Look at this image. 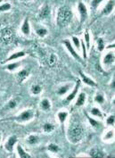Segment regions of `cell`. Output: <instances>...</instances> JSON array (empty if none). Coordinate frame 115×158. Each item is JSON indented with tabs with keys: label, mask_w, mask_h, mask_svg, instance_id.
Instances as JSON below:
<instances>
[{
	"label": "cell",
	"mask_w": 115,
	"mask_h": 158,
	"mask_svg": "<svg viewBox=\"0 0 115 158\" xmlns=\"http://www.w3.org/2000/svg\"><path fill=\"white\" fill-rule=\"evenodd\" d=\"M40 107L41 109H43L44 111H49L51 108V105L48 99H43L40 103Z\"/></svg>",
	"instance_id": "2e32d148"
},
{
	"label": "cell",
	"mask_w": 115,
	"mask_h": 158,
	"mask_svg": "<svg viewBox=\"0 0 115 158\" xmlns=\"http://www.w3.org/2000/svg\"><path fill=\"white\" fill-rule=\"evenodd\" d=\"M27 141L30 145H35V144H37L39 141V139H38V136H36V135H31V136H29V138H28Z\"/></svg>",
	"instance_id": "7402d4cb"
},
{
	"label": "cell",
	"mask_w": 115,
	"mask_h": 158,
	"mask_svg": "<svg viewBox=\"0 0 115 158\" xmlns=\"http://www.w3.org/2000/svg\"><path fill=\"white\" fill-rule=\"evenodd\" d=\"M87 119H88V121H89V122H90V124L92 125V126H94V127H98V122L96 121V120H94V119H91L90 117H88L87 116Z\"/></svg>",
	"instance_id": "8d00e7d4"
},
{
	"label": "cell",
	"mask_w": 115,
	"mask_h": 158,
	"mask_svg": "<svg viewBox=\"0 0 115 158\" xmlns=\"http://www.w3.org/2000/svg\"><path fill=\"white\" fill-rule=\"evenodd\" d=\"M85 40H86V47L89 48V47H90V37H89V33L87 30H86V32H85Z\"/></svg>",
	"instance_id": "836d02e7"
},
{
	"label": "cell",
	"mask_w": 115,
	"mask_h": 158,
	"mask_svg": "<svg viewBox=\"0 0 115 158\" xmlns=\"http://www.w3.org/2000/svg\"><path fill=\"white\" fill-rule=\"evenodd\" d=\"M50 15V7L48 5H45L38 14V18L39 20H45Z\"/></svg>",
	"instance_id": "52a82bcc"
},
{
	"label": "cell",
	"mask_w": 115,
	"mask_h": 158,
	"mask_svg": "<svg viewBox=\"0 0 115 158\" xmlns=\"http://www.w3.org/2000/svg\"><path fill=\"white\" fill-rule=\"evenodd\" d=\"M67 115L68 113L66 112H60L59 113H58V118H59V121L60 122H63V121H65V119L67 118Z\"/></svg>",
	"instance_id": "d4e9b609"
},
{
	"label": "cell",
	"mask_w": 115,
	"mask_h": 158,
	"mask_svg": "<svg viewBox=\"0 0 115 158\" xmlns=\"http://www.w3.org/2000/svg\"><path fill=\"white\" fill-rule=\"evenodd\" d=\"M81 45H82V49H83V56H84V58H86V47H85V43L82 41V42H81Z\"/></svg>",
	"instance_id": "ab89813d"
},
{
	"label": "cell",
	"mask_w": 115,
	"mask_h": 158,
	"mask_svg": "<svg viewBox=\"0 0 115 158\" xmlns=\"http://www.w3.org/2000/svg\"><path fill=\"white\" fill-rule=\"evenodd\" d=\"M71 19H72V12L71 11V9H69V7L62 6L59 8L57 13L56 22H57L58 26L60 28L66 27L71 22Z\"/></svg>",
	"instance_id": "6da1fadb"
},
{
	"label": "cell",
	"mask_w": 115,
	"mask_h": 158,
	"mask_svg": "<svg viewBox=\"0 0 115 158\" xmlns=\"http://www.w3.org/2000/svg\"><path fill=\"white\" fill-rule=\"evenodd\" d=\"M78 10L80 14V23H83L87 19V9L86 6L82 2H79L78 5Z\"/></svg>",
	"instance_id": "277c9868"
},
{
	"label": "cell",
	"mask_w": 115,
	"mask_h": 158,
	"mask_svg": "<svg viewBox=\"0 0 115 158\" xmlns=\"http://www.w3.org/2000/svg\"><path fill=\"white\" fill-rule=\"evenodd\" d=\"M17 151H18V155H19V156L21 158H29L30 157V156H29L28 153H26L23 148L21 147V146H18L17 147Z\"/></svg>",
	"instance_id": "d6986e66"
},
{
	"label": "cell",
	"mask_w": 115,
	"mask_h": 158,
	"mask_svg": "<svg viewBox=\"0 0 115 158\" xmlns=\"http://www.w3.org/2000/svg\"><path fill=\"white\" fill-rule=\"evenodd\" d=\"M55 130V126L52 124V123H45L44 124V130L46 131V132H51V131H53V130Z\"/></svg>",
	"instance_id": "cb8c5ba5"
},
{
	"label": "cell",
	"mask_w": 115,
	"mask_h": 158,
	"mask_svg": "<svg viewBox=\"0 0 115 158\" xmlns=\"http://www.w3.org/2000/svg\"><path fill=\"white\" fill-rule=\"evenodd\" d=\"M114 8V1L113 0H110L109 2H108V4H106V6H105V8L103 9V14H106V15H108V14H110L112 12H113V10Z\"/></svg>",
	"instance_id": "9c48e42d"
},
{
	"label": "cell",
	"mask_w": 115,
	"mask_h": 158,
	"mask_svg": "<svg viewBox=\"0 0 115 158\" xmlns=\"http://www.w3.org/2000/svg\"><path fill=\"white\" fill-rule=\"evenodd\" d=\"M37 34H38L39 37H45L48 34V30H47V29L45 28L38 29L37 30Z\"/></svg>",
	"instance_id": "4316f807"
},
{
	"label": "cell",
	"mask_w": 115,
	"mask_h": 158,
	"mask_svg": "<svg viewBox=\"0 0 115 158\" xmlns=\"http://www.w3.org/2000/svg\"><path fill=\"white\" fill-rule=\"evenodd\" d=\"M91 113H92V115H95V116L103 117V115H102V113L99 111V109H97V108H96V107H94V108L91 110Z\"/></svg>",
	"instance_id": "d6a6232c"
},
{
	"label": "cell",
	"mask_w": 115,
	"mask_h": 158,
	"mask_svg": "<svg viewBox=\"0 0 115 158\" xmlns=\"http://www.w3.org/2000/svg\"><path fill=\"white\" fill-rule=\"evenodd\" d=\"M72 40H73V43H74L75 47H78V48L80 47V41H79V39L78 38L73 37L72 38Z\"/></svg>",
	"instance_id": "74e56055"
},
{
	"label": "cell",
	"mask_w": 115,
	"mask_h": 158,
	"mask_svg": "<svg viewBox=\"0 0 115 158\" xmlns=\"http://www.w3.org/2000/svg\"><path fill=\"white\" fill-rule=\"evenodd\" d=\"M29 76V72L27 70H21V72H19L17 75H16V79L17 81L19 83H22L24 81V80Z\"/></svg>",
	"instance_id": "30bf717a"
},
{
	"label": "cell",
	"mask_w": 115,
	"mask_h": 158,
	"mask_svg": "<svg viewBox=\"0 0 115 158\" xmlns=\"http://www.w3.org/2000/svg\"><path fill=\"white\" fill-rule=\"evenodd\" d=\"M16 142H17V137H16V136H12V137H10L9 140H7V142L6 143V146H5L6 150L9 151V152H12L13 149L14 145L16 144Z\"/></svg>",
	"instance_id": "ba28073f"
},
{
	"label": "cell",
	"mask_w": 115,
	"mask_h": 158,
	"mask_svg": "<svg viewBox=\"0 0 115 158\" xmlns=\"http://www.w3.org/2000/svg\"><path fill=\"white\" fill-rule=\"evenodd\" d=\"M113 137V132L111 130V131H109V132L106 134L105 138V140H110V139H112Z\"/></svg>",
	"instance_id": "f35d334b"
},
{
	"label": "cell",
	"mask_w": 115,
	"mask_h": 158,
	"mask_svg": "<svg viewBox=\"0 0 115 158\" xmlns=\"http://www.w3.org/2000/svg\"><path fill=\"white\" fill-rule=\"evenodd\" d=\"M85 100H86V95L84 93H80L79 96L78 97V100L76 102L77 106H81L85 104Z\"/></svg>",
	"instance_id": "e0dca14e"
},
{
	"label": "cell",
	"mask_w": 115,
	"mask_h": 158,
	"mask_svg": "<svg viewBox=\"0 0 115 158\" xmlns=\"http://www.w3.org/2000/svg\"><path fill=\"white\" fill-rule=\"evenodd\" d=\"M14 38V32L13 29L6 27L1 30L0 31V42L4 45H10Z\"/></svg>",
	"instance_id": "3957f363"
},
{
	"label": "cell",
	"mask_w": 115,
	"mask_h": 158,
	"mask_svg": "<svg viewBox=\"0 0 115 158\" xmlns=\"http://www.w3.org/2000/svg\"><path fill=\"white\" fill-rule=\"evenodd\" d=\"M89 156H92V157H105V155L101 151V150H99V149H96V148H94V149H91V151H90V153H89Z\"/></svg>",
	"instance_id": "5bb4252c"
},
{
	"label": "cell",
	"mask_w": 115,
	"mask_h": 158,
	"mask_svg": "<svg viewBox=\"0 0 115 158\" xmlns=\"http://www.w3.org/2000/svg\"><path fill=\"white\" fill-rule=\"evenodd\" d=\"M41 90H42V88L39 85H33L31 87V92L34 95H38L41 92Z\"/></svg>",
	"instance_id": "603a6c76"
},
{
	"label": "cell",
	"mask_w": 115,
	"mask_h": 158,
	"mask_svg": "<svg viewBox=\"0 0 115 158\" xmlns=\"http://www.w3.org/2000/svg\"><path fill=\"white\" fill-rule=\"evenodd\" d=\"M107 124L108 125H114V115H111L108 119H107Z\"/></svg>",
	"instance_id": "d590c367"
},
{
	"label": "cell",
	"mask_w": 115,
	"mask_h": 158,
	"mask_svg": "<svg viewBox=\"0 0 115 158\" xmlns=\"http://www.w3.org/2000/svg\"><path fill=\"white\" fill-rule=\"evenodd\" d=\"M32 117H33V112L31 110H27V111L22 112L16 118V120L19 121H26L30 120Z\"/></svg>",
	"instance_id": "8992f818"
},
{
	"label": "cell",
	"mask_w": 115,
	"mask_h": 158,
	"mask_svg": "<svg viewBox=\"0 0 115 158\" xmlns=\"http://www.w3.org/2000/svg\"><path fill=\"white\" fill-rule=\"evenodd\" d=\"M48 150L52 153H57L59 152V147L56 144H50L48 146Z\"/></svg>",
	"instance_id": "484cf974"
},
{
	"label": "cell",
	"mask_w": 115,
	"mask_h": 158,
	"mask_svg": "<svg viewBox=\"0 0 115 158\" xmlns=\"http://www.w3.org/2000/svg\"><path fill=\"white\" fill-rule=\"evenodd\" d=\"M79 75H80V77H81V79H82V81L86 84V85H88V86H92V87H96V83L93 81V80H91L90 78H88V77H86V75H84V73L80 71L79 72Z\"/></svg>",
	"instance_id": "8fae6325"
},
{
	"label": "cell",
	"mask_w": 115,
	"mask_h": 158,
	"mask_svg": "<svg viewBox=\"0 0 115 158\" xmlns=\"http://www.w3.org/2000/svg\"><path fill=\"white\" fill-rule=\"evenodd\" d=\"M21 32L24 34V35H26V36H28L29 34V31H30V28H29V19L26 18L24 20V22H23V24H22V26H21Z\"/></svg>",
	"instance_id": "7c38bea8"
},
{
	"label": "cell",
	"mask_w": 115,
	"mask_h": 158,
	"mask_svg": "<svg viewBox=\"0 0 115 158\" xmlns=\"http://www.w3.org/2000/svg\"><path fill=\"white\" fill-rule=\"evenodd\" d=\"M104 0H92V2H91V7L93 8V9H96L97 7H98V6L103 2Z\"/></svg>",
	"instance_id": "f1b7e54d"
},
{
	"label": "cell",
	"mask_w": 115,
	"mask_h": 158,
	"mask_svg": "<svg viewBox=\"0 0 115 158\" xmlns=\"http://www.w3.org/2000/svg\"><path fill=\"white\" fill-rule=\"evenodd\" d=\"M97 47H98V50L99 51H103L105 48V42L103 38H99L97 40Z\"/></svg>",
	"instance_id": "83f0119b"
},
{
	"label": "cell",
	"mask_w": 115,
	"mask_h": 158,
	"mask_svg": "<svg viewBox=\"0 0 115 158\" xmlns=\"http://www.w3.org/2000/svg\"><path fill=\"white\" fill-rule=\"evenodd\" d=\"M113 62H114V56L112 53H108L104 58V63L106 65H111Z\"/></svg>",
	"instance_id": "9a60e30c"
},
{
	"label": "cell",
	"mask_w": 115,
	"mask_h": 158,
	"mask_svg": "<svg viewBox=\"0 0 115 158\" xmlns=\"http://www.w3.org/2000/svg\"><path fill=\"white\" fill-rule=\"evenodd\" d=\"M56 62H57V56H56L55 54H51L48 58V61H47L48 65H50V66H54Z\"/></svg>",
	"instance_id": "ac0fdd59"
},
{
	"label": "cell",
	"mask_w": 115,
	"mask_h": 158,
	"mask_svg": "<svg viewBox=\"0 0 115 158\" xmlns=\"http://www.w3.org/2000/svg\"><path fill=\"white\" fill-rule=\"evenodd\" d=\"M25 56V53L23 51H21V52H16L14 54H13L12 56H10L9 58L6 60V61H10V60H13V59H17V58H21L22 56Z\"/></svg>",
	"instance_id": "44dd1931"
},
{
	"label": "cell",
	"mask_w": 115,
	"mask_h": 158,
	"mask_svg": "<svg viewBox=\"0 0 115 158\" xmlns=\"http://www.w3.org/2000/svg\"><path fill=\"white\" fill-rule=\"evenodd\" d=\"M1 2H2V0H0V3H1Z\"/></svg>",
	"instance_id": "b9f144b4"
},
{
	"label": "cell",
	"mask_w": 115,
	"mask_h": 158,
	"mask_svg": "<svg viewBox=\"0 0 115 158\" xmlns=\"http://www.w3.org/2000/svg\"><path fill=\"white\" fill-rule=\"evenodd\" d=\"M95 100L98 104H103V103L105 102V98H104L102 94H97L96 96V97H95Z\"/></svg>",
	"instance_id": "f546056e"
},
{
	"label": "cell",
	"mask_w": 115,
	"mask_h": 158,
	"mask_svg": "<svg viewBox=\"0 0 115 158\" xmlns=\"http://www.w3.org/2000/svg\"><path fill=\"white\" fill-rule=\"evenodd\" d=\"M63 43L65 45V47H67L68 51L70 52V54L71 55V56H73L76 60L78 61H79V62H81V59H80V57L79 56V54L77 53L76 51H75V49L73 48V47L71 46V42L69 41V40H63Z\"/></svg>",
	"instance_id": "5b68a950"
},
{
	"label": "cell",
	"mask_w": 115,
	"mask_h": 158,
	"mask_svg": "<svg viewBox=\"0 0 115 158\" xmlns=\"http://www.w3.org/2000/svg\"><path fill=\"white\" fill-rule=\"evenodd\" d=\"M70 88H71V86L70 85H65V86H63V87H61L59 89L57 90V94L59 96H63V95H64V94H66L68 92V90L70 89Z\"/></svg>",
	"instance_id": "ffe728a7"
},
{
	"label": "cell",
	"mask_w": 115,
	"mask_h": 158,
	"mask_svg": "<svg viewBox=\"0 0 115 158\" xmlns=\"http://www.w3.org/2000/svg\"><path fill=\"white\" fill-rule=\"evenodd\" d=\"M22 1H29V0H22Z\"/></svg>",
	"instance_id": "60d3db41"
},
{
	"label": "cell",
	"mask_w": 115,
	"mask_h": 158,
	"mask_svg": "<svg viewBox=\"0 0 115 158\" xmlns=\"http://www.w3.org/2000/svg\"><path fill=\"white\" fill-rule=\"evenodd\" d=\"M79 86H80V81H78L76 86H75V89H73V91L70 94V95L67 97V98H66V101H67V102H71V101L75 97H76L77 93H78V90H79Z\"/></svg>",
	"instance_id": "4fadbf2b"
},
{
	"label": "cell",
	"mask_w": 115,
	"mask_h": 158,
	"mask_svg": "<svg viewBox=\"0 0 115 158\" xmlns=\"http://www.w3.org/2000/svg\"><path fill=\"white\" fill-rule=\"evenodd\" d=\"M16 105H17V102H16L15 100H11V101H9V103L7 104V106H6V107H7V109L11 110V109L15 108Z\"/></svg>",
	"instance_id": "1f68e13d"
},
{
	"label": "cell",
	"mask_w": 115,
	"mask_h": 158,
	"mask_svg": "<svg viewBox=\"0 0 115 158\" xmlns=\"http://www.w3.org/2000/svg\"><path fill=\"white\" fill-rule=\"evenodd\" d=\"M11 9V5L9 3H6L2 6H0V12H5V11H8Z\"/></svg>",
	"instance_id": "4dcf8cb0"
},
{
	"label": "cell",
	"mask_w": 115,
	"mask_h": 158,
	"mask_svg": "<svg viewBox=\"0 0 115 158\" xmlns=\"http://www.w3.org/2000/svg\"><path fill=\"white\" fill-rule=\"evenodd\" d=\"M84 135V128L79 122H73L70 125L68 136L69 140L72 143H77L83 138Z\"/></svg>",
	"instance_id": "7a4b0ae2"
},
{
	"label": "cell",
	"mask_w": 115,
	"mask_h": 158,
	"mask_svg": "<svg viewBox=\"0 0 115 158\" xmlns=\"http://www.w3.org/2000/svg\"><path fill=\"white\" fill-rule=\"evenodd\" d=\"M20 63H14V64H10V65H7V69L8 70H10V71H13L15 68H17L18 66H19Z\"/></svg>",
	"instance_id": "e575fe53"
}]
</instances>
